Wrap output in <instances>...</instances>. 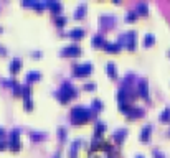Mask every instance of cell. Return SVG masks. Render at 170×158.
<instances>
[{"instance_id":"obj_1","label":"cell","mask_w":170,"mask_h":158,"mask_svg":"<svg viewBox=\"0 0 170 158\" xmlns=\"http://www.w3.org/2000/svg\"><path fill=\"white\" fill-rule=\"evenodd\" d=\"M76 94H78L76 87H74L71 82H68V81H66V82H63V86L59 87L58 92H56V97H58L61 102H68V101L71 99V97H74Z\"/></svg>"},{"instance_id":"obj_2","label":"cell","mask_w":170,"mask_h":158,"mask_svg":"<svg viewBox=\"0 0 170 158\" xmlns=\"http://www.w3.org/2000/svg\"><path fill=\"white\" fill-rule=\"evenodd\" d=\"M91 117V112L83 105H76L71 109V122L73 124H84Z\"/></svg>"},{"instance_id":"obj_3","label":"cell","mask_w":170,"mask_h":158,"mask_svg":"<svg viewBox=\"0 0 170 158\" xmlns=\"http://www.w3.org/2000/svg\"><path fill=\"white\" fill-rule=\"evenodd\" d=\"M136 40H137V33L134 30H130V31H127V33H124L122 36H119V45L122 46V43L126 41L127 50H134V48H136Z\"/></svg>"},{"instance_id":"obj_4","label":"cell","mask_w":170,"mask_h":158,"mask_svg":"<svg viewBox=\"0 0 170 158\" xmlns=\"http://www.w3.org/2000/svg\"><path fill=\"white\" fill-rule=\"evenodd\" d=\"M93 71V64L91 63H83V64H74L73 66V74L78 78H86L89 73Z\"/></svg>"},{"instance_id":"obj_5","label":"cell","mask_w":170,"mask_h":158,"mask_svg":"<svg viewBox=\"0 0 170 158\" xmlns=\"http://www.w3.org/2000/svg\"><path fill=\"white\" fill-rule=\"evenodd\" d=\"M61 53H63L65 56H79L81 53H83V50H81L79 45L71 43V45H68V46L63 48V51H61Z\"/></svg>"},{"instance_id":"obj_6","label":"cell","mask_w":170,"mask_h":158,"mask_svg":"<svg viewBox=\"0 0 170 158\" xmlns=\"http://www.w3.org/2000/svg\"><path fill=\"white\" fill-rule=\"evenodd\" d=\"M8 145H10V148H13V150H18L20 148V130H12Z\"/></svg>"},{"instance_id":"obj_7","label":"cell","mask_w":170,"mask_h":158,"mask_svg":"<svg viewBox=\"0 0 170 158\" xmlns=\"http://www.w3.org/2000/svg\"><path fill=\"white\" fill-rule=\"evenodd\" d=\"M150 130H152L150 124H147V125H144L142 127V130H140V140H142V142H146V140L150 138Z\"/></svg>"},{"instance_id":"obj_8","label":"cell","mask_w":170,"mask_h":158,"mask_svg":"<svg viewBox=\"0 0 170 158\" xmlns=\"http://www.w3.org/2000/svg\"><path fill=\"white\" fill-rule=\"evenodd\" d=\"M139 92H140V96H144V97L149 96V86H147V81L146 79H140L139 81Z\"/></svg>"},{"instance_id":"obj_9","label":"cell","mask_w":170,"mask_h":158,"mask_svg":"<svg viewBox=\"0 0 170 158\" xmlns=\"http://www.w3.org/2000/svg\"><path fill=\"white\" fill-rule=\"evenodd\" d=\"M20 66H22V59H20V58H13L12 61H10V71L17 73L20 69Z\"/></svg>"},{"instance_id":"obj_10","label":"cell","mask_w":170,"mask_h":158,"mask_svg":"<svg viewBox=\"0 0 170 158\" xmlns=\"http://www.w3.org/2000/svg\"><path fill=\"white\" fill-rule=\"evenodd\" d=\"M41 78L40 71H28L27 73V82H33V81H38Z\"/></svg>"},{"instance_id":"obj_11","label":"cell","mask_w":170,"mask_h":158,"mask_svg":"<svg viewBox=\"0 0 170 158\" xmlns=\"http://www.w3.org/2000/svg\"><path fill=\"white\" fill-rule=\"evenodd\" d=\"M66 35L71 36V38H83L84 36V30H81V28H74V30H69Z\"/></svg>"},{"instance_id":"obj_12","label":"cell","mask_w":170,"mask_h":158,"mask_svg":"<svg viewBox=\"0 0 170 158\" xmlns=\"http://www.w3.org/2000/svg\"><path fill=\"white\" fill-rule=\"evenodd\" d=\"M104 130H106V125L102 122H96V125H94V135H96V138H99Z\"/></svg>"},{"instance_id":"obj_13","label":"cell","mask_w":170,"mask_h":158,"mask_svg":"<svg viewBox=\"0 0 170 158\" xmlns=\"http://www.w3.org/2000/svg\"><path fill=\"white\" fill-rule=\"evenodd\" d=\"M144 114V109H140V107H130V110L127 112V115H130V117H140V115Z\"/></svg>"},{"instance_id":"obj_14","label":"cell","mask_w":170,"mask_h":158,"mask_svg":"<svg viewBox=\"0 0 170 158\" xmlns=\"http://www.w3.org/2000/svg\"><path fill=\"white\" fill-rule=\"evenodd\" d=\"M102 46H104V48H106V50H107V51H112V53L121 50V45H119V43H109V41H106V43L102 45Z\"/></svg>"},{"instance_id":"obj_15","label":"cell","mask_w":170,"mask_h":158,"mask_svg":"<svg viewBox=\"0 0 170 158\" xmlns=\"http://www.w3.org/2000/svg\"><path fill=\"white\" fill-rule=\"evenodd\" d=\"M106 73H107L111 78H116V76H117V73H116V64H114V63H107V64H106Z\"/></svg>"},{"instance_id":"obj_16","label":"cell","mask_w":170,"mask_h":158,"mask_svg":"<svg viewBox=\"0 0 170 158\" xmlns=\"http://www.w3.org/2000/svg\"><path fill=\"white\" fill-rule=\"evenodd\" d=\"M84 12H86V3H81V5H78L76 12H74V17H76V18L84 17Z\"/></svg>"},{"instance_id":"obj_17","label":"cell","mask_w":170,"mask_h":158,"mask_svg":"<svg viewBox=\"0 0 170 158\" xmlns=\"http://www.w3.org/2000/svg\"><path fill=\"white\" fill-rule=\"evenodd\" d=\"M48 5L53 8V12H55V15H59V12H61V8H63V5H61V3H59V2H50Z\"/></svg>"},{"instance_id":"obj_18","label":"cell","mask_w":170,"mask_h":158,"mask_svg":"<svg viewBox=\"0 0 170 158\" xmlns=\"http://www.w3.org/2000/svg\"><path fill=\"white\" fill-rule=\"evenodd\" d=\"M160 120L162 122H170V107H165L160 114Z\"/></svg>"},{"instance_id":"obj_19","label":"cell","mask_w":170,"mask_h":158,"mask_svg":"<svg viewBox=\"0 0 170 158\" xmlns=\"http://www.w3.org/2000/svg\"><path fill=\"white\" fill-rule=\"evenodd\" d=\"M126 135H127V129H119V130L116 132V140H117V142H122V140L126 138Z\"/></svg>"},{"instance_id":"obj_20","label":"cell","mask_w":170,"mask_h":158,"mask_svg":"<svg viewBox=\"0 0 170 158\" xmlns=\"http://www.w3.org/2000/svg\"><path fill=\"white\" fill-rule=\"evenodd\" d=\"M104 38L101 36V35H94L93 36V46H101V45H104Z\"/></svg>"},{"instance_id":"obj_21","label":"cell","mask_w":170,"mask_h":158,"mask_svg":"<svg viewBox=\"0 0 170 158\" xmlns=\"http://www.w3.org/2000/svg\"><path fill=\"white\" fill-rule=\"evenodd\" d=\"M147 10H149V7H147V3H144V2H140L139 5H137V8H136V12L137 13H142V15H147Z\"/></svg>"},{"instance_id":"obj_22","label":"cell","mask_w":170,"mask_h":158,"mask_svg":"<svg viewBox=\"0 0 170 158\" xmlns=\"http://www.w3.org/2000/svg\"><path fill=\"white\" fill-rule=\"evenodd\" d=\"M78 143H79V140H76V142L71 143V148H69V158H76V150H78Z\"/></svg>"},{"instance_id":"obj_23","label":"cell","mask_w":170,"mask_h":158,"mask_svg":"<svg viewBox=\"0 0 170 158\" xmlns=\"http://www.w3.org/2000/svg\"><path fill=\"white\" fill-rule=\"evenodd\" d=\"M55 22L58 23L59 26H63L65 23H68V17H63V15H55Z\"/></svg>"},{"instance_id":"obj_24","label":"cell","mask_w":170,"mask_h":158,"mask_svg":"<svg viewBox=\"0 0 170 158\" xmlns=\"http://www.w3.org/2000/svg\"><path fill=\"white\" fill-rule=\"evenodd\" d=\"M154 40H155V36L152 33H147L146 36H144V45H146V46H150L152 43H154Z\"/></svg>"},{"instance_id":"obj_25","label":"cell","mask_w":170,"mask_h":158,"mask_svg":"<svg viewBox=\"0 0 170 158\" xmlns=\"http://www.w3.org/2000/svg\"><path fill=\"white\" fill-rule=\"evenodd\" d=\"M137 18V12L136 10H130V12H127V15H126V20L127 22H132V20H136Z\"/></svg>"},{"instance_id":"obj_26","label":"cell","mask_w":170,"mask_h":158,"mask_svg":"<svg viewBox=\"0 0 170 158\" xmlns=\"http://www.w3.org/2000/svg\"><path fill=\"white\" fill-rule=\"evenodd\" d=\"M30 137H31V140H41V138H45V133H40V132H31V133H30Z\"/></svg>"},{"instance_id":"obj_27","label":"cell","mask_w":170,"mask_h":158,"mask_svg":"<svg viewBox=\"0 0 170 158\" xmlns=\"http://www.w3.org/2000/svg\"><path fill=\"white\" fill-rule=\"evenodd\" d=\"M93 109L101 110V109H102V101L101 99H93Z\"/></svg>"},{"instance_id":"obj_28","label":"cell","mask_w":170,"mask_h":158,"mask_svg":"<svg viewBox=\"0 0 170 158\" xmlns=\"http://www.w3.org/2000/svg\"><path fill=\"white\" fill-rule=\"evenodd\" d=\"M84 89H96V84L94 82H86L84 84Z\"/></svg>"},{"instance_id":"obj_29","label":"cell","mask_w":170,"mask_h":158,"mask_svg":"<svg viewBox=\"0 0 170 158\" xmlns=\"http://www.w3.org/2000/svg\"><path fill=\"white\" fill-rule=\"evenodd\" d=\"M58 132H59V133H58V135H59V138H61V140H63V138H65V135H66V130H65V129H63V127H61V129H59V130H58Z\"/></svg>"},{"instance_id":"obj_30","label":"cell","mask_w":170,"mask_h":158,"mask_svg":"<svg viewBox=\"0 0 170 158\" xmlns=\"http://www.w3.org/2000/svg\"><path fill=\"white\" fill-rule=\"evenodd\" d=\"M154 155H155V158H164V153L160 150H154Z\"/></svg>"},{"instance_id":"obj_31","label":"cell","mask_w":170,"mask_h":158,"mask_svg":"<svg viewBox=\"0 0 170 158\" xmlns=\"http://www.w3.org/2000/svg\"><path fill=\"white\" fill-rule=\"evenodd\" d=\"M5 46H2V45H0V54H5Z\"/></svg>"},{"instance_id":"obj_32","label":"cell","mask_w":170,"mask_h":158,"mask_svg":"<svg viewBox=\"0 0 170 158\" xmlns=\"http://www.w3.org/2000/svg\"><path fill=\"white\" fill-rule=\"evenodd\" d=\"M5 147H7V143L3 140H0V148H5Z\"/></svg>"},{"instance_id":"obj_33","label":"cell","mask_w":170,"mask_h":158,"mask_svg":"<svg viewBox=\"0 0 170 158\" xmlns=\"http://www.w3.org/2000/svg\"><path fill=\"white\" fill-rule=\"evenodd\" d=\"M3 132H5V130H3V129H0V137H3Z\"/></svg>"},{"instance_id":"obj_34","label":"cell","mask_w":170,"mask_h":158,"mask_svg":"<svg viewBox=\"0 0 170 158\" xmlns=\"http://www.w3.org/2000/svg\"><path fill=\"white\" fill-rule=\"evenodd\" d=\"M136 158H144V156H142V155H137V156H136Z\"/></svg>"}]
</instances>
